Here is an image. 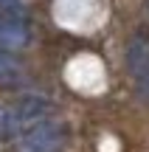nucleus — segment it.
<instances>
[{
  "label": "nucleus",
  "instance_id": "f257e3e1",
  "mask_svg": "<svg viewBox=\"0 0 149 152\" xmlns=\"http://www.w3.org/2000/svg\"><path fill=\"white\" fill-rule=\"evenodd\" d=\"M20 135H23V144H20L23 152H62V147L68 141L65 124L59 118H54V115L34 124V127H28Z\"/></svg>",
  "mask_w": 149,
  "mask_h": 152
},
{
  "label": "nucleus",
  "instance_id": "f03ea898",
  "mask_svg": "<svg viewBox=\"0 0 149 152\" xmlns=\"http://www.w3.org/2000/svg\"><path fill=\"white\" fill-rule=\"evenodd\" d=\"M34 34L25 14L14 11H0V48L3 51H25L31 45Z\"/></svg>",
  "mask_w": 149,
  "mask_h": 152
},
{
  "label": "nucleus",
  "instance_id": "7ed1b4c3",
  "mask_svg": "<svg viewBox=\"0 0 149 152\" xmlns=\"http://www.w3.org/2000/svg\"><path fill=\"white\" fill-rule=\"evenodd\" d=\"M127 65H129V76H132L135 93L144 102H149V42L135 39L127 51Z\"/></svg>",
  "mask_w": 149,
  "mask_h": 152
},
{
  "label": "nucleus",
  "instance_id": "20e7f679",
  "mask_svg": "<svg viewBox=\"0 0 149 152\" xmlns=\"http://www.w3.org/2000/svg\"><path fill=\"white\" fill-rule=\"evenodd\" d=\"M54 115V104L45 96H23L14 104V118H17V132H25L28 127Z\"/></svg>",
  "mask_w": 149,
  "mask_h": 152
},
{
  "label": "nucleus",
  "instance_id": "39448f33",
  "mask_svg": "<svg viewBox=\"0 0 149 152\" xmlns=\"http://www.w3.org/2000/svg\"><path fill=\"white\" fill-rule=\"evenodd\" d=\"M23 79H25V65L14 56V51L0 48V87L20 85Z\"/></svg>",
  "mask_w": 149,
  "mask_h": 152
},
{
  "label": "nucleus",
  "instance_id": "423d86ee",
  "mask_svg": "<svg viewBox=\"0 0 149 152\" xmlns=\"http://www.w3.org/2000/svg\"><path fill=\"white\" fill-rule=\"evenodd\" d=\"M17 135V118H14V107L0 104V141H9Z\"/></svg>",
  "mask_w": 149,
  "mask_h": 152
}]
</instances>
